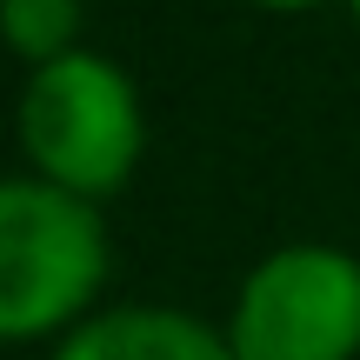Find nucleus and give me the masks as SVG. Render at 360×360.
<instances>
[{
  "label": "nucleus",
  "instance_id": "f257e3e1",
  "mask_svg": "<svg viewBox=\"0 0 360 360\" xmlns=\"http://www.w3.org/2000/svg\"><path fill=\"white\" fill-rule=\"evenodd\" d=\"M107 274L101 220L53 180H0V340L74 321Z\"/></svg>",
  "mask_w": 360,
  "mask_h": 360
},
{
  "label": "nucleus",
  "instance_id": "f03ea898",
  "mask_svg": "<svg viewBox=\"0 0 360 360\" xmlns=\"http://www.w3.org/2000/svg\"><path fill=\"white\" fill-rule=\"evenodd\" d=\"M20 141L67 193H107L141 154V114L134 87L101 53H60L27 80Z\"/></svg>",
  "mask_w": 360,
  "mask_h": 360
},
{
  "label": "nucleus",
  "instance_id": "7ed1b4c3",
  "mask_svg": "<svg viewBox=\"0 0 360 360\" xmlns=\"http://www.w3.org/2000/svg\"><path fill=\"white\" fill-rule=\"evenodd\" d=\"M233 360H354L360 260L340 247H281L247 274L227 327Z\"/></svg>",
  "mask_w": 360,
  "mask_h": 360
},
{
  "label": "nucleus",
  "instance_id": "20e7f679",
  "mask_svg": "<svg viewBox=\"0 0 360 360\" xmlns=\"http://www.w3.org/2000/svg\"><path fill=\"white\" fill-rule=\"evenodd\" d=\"M53 360H233V347L174 307H114L80 321Z\"/></svg>",
  "mask_w": 360,
  "mask_h": 360
},
{
  "label": "nucleus",
  "instance_id": "39448f33",
  "mask_svg": "<svg viewBox=\"0 0 360 360\" xmlns=\"http://www.w3.org/2000/svg\"><path fill=\"white\" fill-rule=\"evenodd\" d=\"M0 27H7V40L20 53H34L40 67L60 60V53H74L67 40H74L80 27V7L74 0H0Z\"/></svg>",
  "mask_w": 360,
  "mask_h": 360
},
{
  "label": "nucleus",
  "instance_id": "423d86ee",
  "mask_svg": "<svg viewBox=\"0 0 360 360\" xmlns=\"http://www.w3.org/2000/svg\"><path fill=\"white\" fill-rule=\"evenodd\" d=\"M354 7H360V0H354Z\"/></svg>",
  "mask_w": 360,
  "mask_h": 360
}]
</instances>
